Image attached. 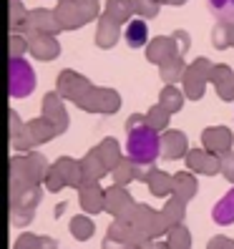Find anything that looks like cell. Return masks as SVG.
Here are the masks:
<instances>
[{
    "instance_id": "83f0119b",
    "label": "cell",
    "mask_w": 234,
    "mask_h": 249,
    "mask_svg": "<svg viewBox=\"0 0 234 249\" xmlns=\"http://www.w3.org/2000/svg\"><path fill=\"white\" fill-rule=\"evenodd\" d=\"M197 177H194V171H179V174H174V196H179L184 201H192L197 196Z\"/></svg>"
},
{
    "instance_id": "ee69618b",
    "label": "cell",
    "mask_w": 234,
    "mask_h": 249,
    "mask_svg": "<svg viewBox=\"0 0 234 249\" xmlns=\"http://www.w3.org/2000/svg\"><path fill=\"white\" fill-rule=\"evenodd\" d=\"M36 212L33 209H10V224L13 227H28L33 222Z\"/></svg>"
},
{
    "instance_id": "4fadbf2b",
    "label": "cell",
    "mask_w": 234,
    "mask_h": 249,
    "mask_svg": "<svg viewBox=\"0 0 234 249\" xmlns=\"http://www.w3.org/2000/svg\"><path fill=\"white\" fill-rule=\"evenodd\" d=\"M184 161H186L189 171L201 174V177H216V174H222V156H216L207 149H189Z\"/></svg>"
},
{
    "instance_id": "d590c367",
    "label": "cell",
    "mask_w": 234,
    "mask_h": 249,
    "mask_svg": "<svg viewBox=\"0 0 234 249\" xmlns=\"http://www.w3.org/2000/svg\"><path fill=\"white\" fill-rule=\"evenodd\" d=\"M159 104H162L169 113H179L181 106H184V93L177 86H166V89H162V93H159Z\"/></svg>"
},
{
    "instance_id": "f907efd6",
    "label": "cell",
    "mask_w": 234,
    "mask_h": 249,
    "mask_svg": "<svg viewBox=\"0 0 234 249\" xmlns=\"http://www.w3.org/2000/svg\"><path fill=\"white\" fill-rule=\"evenodd\" d=\"M227 33H229V48H234V23H227Z\"/></svg>"
},
{
    "instance_id": "7a4b0ae2",
    "label": "cell",
    "mask_w": 234,
    "mask_h": 249,
    "mask_svg": "<svg viewBox=\"0 0 234 249\" xmlns=\"http://www.w3.org/2000/svg\"><path fill=\"white\" fill-rule=\"evenodd\" d=\"M126 156L139 166H151L162 156V136L149 124L126 131Z\"/></svg>"
},
{
    "instance_id": "5b68a950",
    "label": "cell",
    "mask_w": 234,
    "mask_h": 249,
    "mask_svg": "<svg viewBox=\"0 0 234 249\" xmlns=\"http://www.w3.org/2000/svg\"><path fill=\"white\" fill-rule=\"evenodd\" d=\"M55 136H58L55 126L46 119V116H38V119L25 121V126H23V131H20V136H18L16 141H10V146H13L16 151L25 154V151L36 149V146H40V143H48V141L55 139Z\"/></svg>"
},
{
    "instance_id": "60d3db41",
    "label": "cell",
    "mask_w": 234,
    "mask_h": 249,
    "mask_svg": "<svg viewBox=\"0 0 234 249\" xmlns=\"http://www.w3.org/2000/svg\"><path fill=\"white\" fill-rule=\"evenodd\" d=\"M25 16H28V10L23 8L20 0H10V18H8L10 31H20V25H23Z\"/></svg>"
},
{
    "instance_id": "484cf974",
    "label": "cell",
    "mask_w": 234,
    "mask_h": 249,
    "mask_svg": "<svg viewBox=\"0 0 234 249\" xmlns=\"http://www.w3.org/2000/svg\"><path fill=\"white\" fill-rule=\"evenodd\" d=\"M111 179H113V184L126 186V184L136 181V179H139V181H144V179H146V171H144V166L134 164V161H131L128 156H124L121 164L111 171Z\"/></svg>"
},
{
    "instance_id": "8fae6325",
    "label": "cell",
    "mask_w": 234,
    "mask_h": 249,
    "mask_svg": "<svg viewBox=\"0 0 234 249\" xmlns=\"http://www.w3.org/2000/svg\"><path fill=\"white\" fill-rule=\"evenodd\" d=\"M63 28L55 18V10H48V8H33L28 10V16L20 25V33L25 36H33V33H46V36H58Z\"/></svg>"
},
{
    "instance_id": "2e32d148",
    "label": "cell",
    "mask_w": 234,
    "mask_h": 249,
    "mask_svg": "<svg viewBox=\"0 0 234 249\" xmlns=\"http://www.w3.org/2000/svg\"><path fill=\"white\" fill-rule=\"evenodd\" d=\"M28 53H31L36 61L51 63L61 55V43L55 36H46V33H33L28 36Z\"/></svg>"
},
{
    "instance_id": "9a60e30c",
    "label": "cell",
    "mask_w": 234,
    "mask_h": 249,
    "mask_svg": "<svg viewBox=\"0 0 234 249\" xmlns=\"http://www.w3.org/2000/svg\"><path fill=\"white\" fill-rule=\"evenodd\" d=\"M234 136L227 126H207L201 131V149H207L216 156H224L232 151Z\"/></svg>"
},
{
    "instance_id": "7c38bea8",
    "label": "cell",
    "mask_w": 234,
    "mask_h": 249,
    "mask_svg": "<svg viewBox=\"0 0 234 249\" xmlns=\"http://www.w3.org/2000/svg\"><path fill=\"white\" fill-rule=\"evenodd\" d=\"M78 108L89 111V113H116L121 108V96L113 89H98V86H93L89 96L78 104Z\"/></svg>"
},
{
    "instance_id": "7dc6e473",
    "label": "cell",
    "mask_w": 234,
    "mask_h": 249,
    "mask_svg": "<svg viewBox=\"0 0 234 249\" xmlns=\"http://www.w3.org/2000/svg\"><path fill=\"white\" fill-rule=\"evenodd\" d=\"M207 249H234V239H229V237H212L209 239V244H207Z\"/></svg>"
},
{
    "instance_id": "44dd1931",
    "label": "cell",
    "mask_w": 234,
    "mask_h": 249,
    "mask_svg": "<svg viewBox=\"0 0 234 249\" xmlns=\"http://www.w3.org/2000/svg\"><path fill=\"white\" fill-rule=\"evenodd\" d=\"M119 38H121V25L113 23L106 13H101V18L96 20V46L108 51L119 43Z\"/></svg>"
},
{
    "instance_id": "816d5d0a",
    "label": "cell",
    "mask_w": 234,
    "mask_h": 249,
    "mask_svg": "<svg viewBox=\"0 0 234 249\" xmlns=\"http://www.w3.org/2000/svg\"><path fill=\"white\" fill-rule=\"evenodd\" d=\"M159 3H162V5H184L186 0H159Z\"/></svg>"
},
{
    "instance_id": "cb8c5ba5",
    "label": "cell",
    "mask_w": 234,
    "mask_h": 249,
    "mask_svg": "<svg viewBox=\"0 0 234 249\" xmlns=\"http://www.w3.org/2000/svg\"><path fill=\"white\" fill-rule=\"evenodd\" d=\"M91 151L101 159V164L106 166L108 174L124 161V156H121V146H119V141H116V139H104L98 146H93Z\"/></svg>"
},
{
    "instance_id": "9c48e42d",
    "label": "cell",
    "mask_w": 234,
    "mask_h": 249,
    "mask_svg": "<svg viewBox=\"0 0 234 249\" xmlns=\"http://www.w3.org/2000/svg\"><path fill=\"white\" fill-rule=\"evenodd\" d=\"M212 71H214V63L209 58H197V61L189 63L186 73H184V96L192 98V101H199L207 91V83H212Z\"/></svg>"
},
{
    "instance_id": "ffe728a7",
    "label": "cell",
    "mask_w": 234,
    "mask_h": 249,
    "mask_svg": "<svg viewBox=\"0 0 234 249\" xmlns=\"http://www.w3.org/2000/svg\"><path fill=\"white\" fill-rule=\"evenodd\" d=\"M78 204L86 214H101L106 212V189L101 184H86L78 189Z\"/></svg>"
},
{
    "instance_id": "e575fe53",
    "label": "cell",
    "mask_w": 234,
    "mask_h": 249,
    "mask_svg": "<svg viewBox=\"0 0 234 249\" xmlns=\"http://www.w3.org/2000/svg\"><path fill=\"white\" fill-rule=\"evenodd\" d=\"M164 242L169 244V249H192V231H189L184 224H177V227L169 229Z\"/></svg>"
},
{
    "instance_id": "c3c4849f",
    "label": "cell",
    "mask_w": 234,
    "mask_h": 249,
    "mask_svg": "<svg viewBox=\"0 0 234 249\" xmlns=\"http://www.w3.org/2000/svg\"><path fill=\"white\" fill-rule=\"evenodd\" d=\"M174 36V40H177V46H179V51H181V55L189 51V46H192V38H189V33L186 31H174L171 33Z\"/></svg>"
},
{
    "instance_id": "ab89813d",
    "label": "cell",
    "mask_w": 234,
    "mask_h": 249,
    "mask_svg": "<svg viewBox=\"0 0 234 249\" xmlns=\"http://www.w3.org/2000/svg\"><path fill=\"white\" fill-rule=\"evenodd\" d=\"M134 5H136V16H141L144 20L156 18L159 16V8H162L159 0H134Z\"/></svg>"
},
{
    "instance_id": "ba28073f",
    "label": "cell",
    "mask_w": 234,
    "mask_h": 249,
    "mask_svg": "<svg viewBox=\"0 0 234 249\" xmlns=\"http://www.w3.org/2000/svg\"><path fill=\"white\" fill-rule=\"evenodd\" d=\"M36 89V73L33 66L23 58H10L8 61V96L10 98H25Z\"/></svg>"
},
{
    "instance_id": "30bf717a",
    "label": "cell",
    "mask_w": 234,
    "mask_h": 249,
    "mask_svg": "<svg viewBox=\"0 0 234 249\" xmlns=\"http://www.w3.org/2000/svg\"><path fill=\"white\" fill-rule=\"evenodd\" d=\"M91 89H93V83L86 76H81V73L71 71V68L61 71V73H58V78H55V93L61 96L63 101H71V104H76V106L81 104L86 96H89Z\"/></svg>"
},
{
    "instance_id": "bcb514c9",
    "label": "cell",
    "mask_w": 234,
    "mask_h": 249,
    "mask_svg": "<svg viewBox=\"0 0 234 249\" xmlns=\"http://www.w3.org/2000/svg\"><path fill=\"white\" fill-rule=\"evenodd\" d=\"M8 116H10V141H16L18 136H20V131H23V126L25 124H20V119H18V113L16 111H8Z\"/></svg>"
},
{
    "instance_id": "277c9868",
    "label": "cell",
    "mask_w": 234,
    "mask_h": 249,
    "mask_svg": "<svg viewBox=\"0 0 234 249\" xmlns=\"http://www.w3.org/2000/svg\"><path fill=\"white\" fill-rule=\"evenodd\" d=\"M156 239L146 237L141 229H136L134 224L124 222V219H113L111 227L106 229V239H104V249H151Z\"/></svg>"
},
{
    "instance_id": "ac0fdd59",
    "label": "cell",
    "mask_w": 234,
    "mask_h": 249,
    "mask_svg": "<svg viewBox=\"0 0 234 249\" xmlns=\"http://www.w3.org/2000/svg\"><path fill=\"white\" fill-rule=\"evenodd\" d=\"M189 154V141L186 134L179 128H166L162 134V159L166 161H177Z\"/></svg>"
},
{
    "instance_id": "7bdbcfd3",
    "label": "cell",
    "mask_w": 234,
    "mask_h": 249,
    "mask_svg": "<svg viewBox=\"0 0 234 249\" xmlns=\"http://www.w3.org/2000/svg\"><path fill=\"white\" fill-rule=\"evenodd\" d=\"M40 242H43V234H31V231H25V234H20V237L16 239L13 249H40Z\"/></svg>"
},
{
    "instance_id": "8992f818",
    "label": "cell",
    "mask_w": 234,
    "mask_h": 249,
    "mask_svg": "<svg viewBox=\"0 0 234 249\" xmlns=\"http://www.w3.org/2000/svg\"><path fill=\"white\" fill-rule=\"evenodd\" d=\"M126 222H128V224H134L136 229H141L146 237H151V239L166 237L169 229H171V224H169V219L164 216V212L151 209L149 204H136L134 212L128 214Z\"/></svg>"
},
{
    "instance_id": "52a82bcc",
    "label": "cell",
    "mask_w": 234,
    "mask_h": 249,
    "mask_svg": "<svg viewBox=\"0 0 234 249\" xmlns=\"http://www.w3.org/2000/svg\"><path fill=\"white\" fill-rule=\"evenodd\" d=\"M66 186L81 189V164L71 156H61L55 164H51L48 179H46V189L53 194L66 189Z\"/></svg>"
},
{
    "instance_id": "3957f363",
    "label": "cell",
    "mask_w": 234,
    "mask_h": 249,
    "mask_svg": "<svg viewBox=\"0 0 234 249\" xmlns=\"http://www.w3.org/2000/svg\"><path fill=\"white\" fill-rule=\"evenodd\" d=\"M55 18L63 31H76V28L89 25L91 20L101 18L98 0H63L55 5Z\"/></svg>"
},
{
    "instance_id": "d4e9b609",
    "label": "cell",
    "mask_w": 234,
    "mask_h": 249,
    "mask_svg": "<svg viewBox=\"0 0 234 249\" xmlns=\"http://www.w3.org/2000/svg\"><path fill=\"white\" fill-rule=\"evenodd\" d=\"M78 164H81V186H86V184H98V181L108 174L106 166L101 164V159H98L93 151L86 154Z\"/></svg>"
},
{
    "instance_id": "8d00e7d4",
    "label": "cell",
    "mask_w": 234,
    "mask_h": 249,
    "mask_svg": "<svg viewBox=\"0 0 234 249\" xmlns=\"http://www.w3.org/2000/svg\"><path fill=\"white\" fill-rule=\"evenodd\" d=\"M207 8L216 23H234V0H207Z\"/></svg>"
},
{
    "instance_id": "f35d334b",
    "label": "cell",
    "mask_w": 234,
    "mask_h": 249,
    "mask_svg": "<svg viewBox=\"0 0 234 249\" xmlns=\"http://www.w3.org/2000/svg\"><path fill=\"white\" fill-rule=\"evenodd\" d=\"M25 51H28V36L20 33V31H10V38H8V53H10V58H20Z\"/></svg>"
},
{
    "instance_id": "4dcf8cb0",
    "label": "cell",
    "mask_w": 234,
    "mask_h": 249,
    "mask_svg": "<svg viewBox=\"0 0 234 249\" xmlns=\"http://www.w3.org/2000/svg\"><path fill=\"white\" fill-rule=\"evenodd\" d=\"M186 68L189 66L184 63V55H177V58H171V61H166L164 66H159V76H162V81L166 86H174V83L184 81Z\"/></svg>"
},
{
    "instance_id": "b9f144b4",
    "label": "cell",
    "mask_w": 234,
    "mask_h": 249,
    "mask_svg": "<svg viewBox=\"0 0 234 249\" xmlns=\"http://www.w3.org/2000/svg\"><path fill=\"white\" fill-rule=\"evenodd\" d=\"M212 46L216 51H224L229 48V33H227V23H216L212 28Z\"/></svg>"
},
{
    "instance_id": "4316f807",
    "label": "cell",
    "mask_w": 234,
    "mask_h": 249,
    "mask_svg": "<svg viewBox=\"0 0 234 249\" xmlns=\"http://www.w3.org/2000/svg\"><path fill=\"white\" fill-rule=\"evenodd\" d=\"M104 13L119 25H128L136 16V5L134 0H106V8Z\"/></svg>"
},
{
    "instance_id": "d6986e66",
    "label": "cell",
    "mask_w": 234,
    "mask_h": 249,
    "mask_svg": "<svg viewBox=\"0 0 234 249\" xmlns=\"http://www.w3.org/2000/svg\"><path fill=\"white\" fill-rule=\"evenodd\" d=\"M43 116L55 126L58 134H63L68 128V111H66V104L58 93H46L43 96Z\"/></svg>"
},
{
    "instance_id": "7402d4cb",
    "label": "cell",
    "mask_w": 234,
    "mask_h": 249,
    "mask_svg": "<svg viewBox=\"0 0 234 249\" xmlns=\"http://www.w3.org/2000/svg\"><path fill=\"white\" fill-rule=\"evenodd\" d=\"M146 186H149V192L154 196H174V174H166L162 169H154L149 166L146 169Z\"/></svg>"
},
{
    "instance_id": "836d02e7",
    "label": "cell",
    "mask_w": 234,
    "mask_h": 249,
    "mask_svg": "<svg viewBox=\"0 0 234 249\" xmlns=\"http://www.w3.org/2000/svg\"><path fill=\"white\" fill-rule=\"evenodd\" d=\"M162 212H164V216L169 219V224H171V227L184 224V216H186V201L179 199V196H169Z\"/></svg>"
},
{
    "instance_id": "f1b7e54d",
    "label": "cell",
    "mask_w": 234,
    "mask_h": 249,
    "mask_svg": "<svg viewBox=\"0 0 234 249\" xmlns=\"http://www.w3.org/2000/svg\"><path fill=\"white\" fill-rule=\"evenodd\" d=\"M124 38H126V46H128V48L149 46V25H146V20H144V18H134V20L126 25Z\"/></svg>"
},
{
    "instance_id": "d6a6232c",
    "label": "cell",
    "mask_w": 234,
    "mask_h": 249,
    "mask_svg": "<svg viewBox=\"0 0 234 249\" xmlns=\"http://www.w3.org/2000/svg\"><path fill=\"white\" fill-rule=\"evenodd\" d=\"M68 229H71V234H73V239L89 242V239L93 237V231H96V224H93V219H91V216L78 214V216H73V219H71Z\"/></svg>"
},
{
    "instance_id": "6da1fadb",
    "label": "cell",
    "mask_w": 234,
    "mask_h": 249,
    "mask_svg": "<svg viewBox=\"0 0 234 249\" xmlns=\"http://www.w3.org/2000/svg\"><path fill=\"white\" fill-rule=\"evenodd\" d=\"M48 171H51V164L38 151H25V154L13 156L10 159V194L46 184Z\"/></svg>"
},
{
    "instance_id": "f6af8a7d",
    "label": "cell",
    "mask_w": 234,
    "mask_h": 249,
    "mask_svg": "<svg viewBox=\"0 0 234 249\" xmlns=\"http://www.w3.org/2000/svg\"><path fill=\"white\" fill-rule=\"evenodd\" d=\"M222 177L234 184V151H229V154L222 156Z\"/></svg>"
},
{
    "instance_id": "f5cc1de1",
    "label": "cell",
    "mask_w": 234,
    "mask_h": 249,
    "mask_svg": "<svg viewBox=\"0 0 234 249\" xmlns=\"http://www.w3.org/2000/svg\"><path fill=\"white\" fill-rule=\"evenodd\" d=\"M151 249H169V244H166V242H162V239H156V242L151 244Z\"/></svg>"
},
{
    "instance_id": "74e56055",
    "label": "cell",
    "mask_w": 234,
    "mask_h": 249,
    "mask_svg": "<svg viewBox=\"0 0 234 249\" xmlns=\"http://www.w3.org/2000/svg\"><path fill=\"white\" fill-rule=\"evenodd\" d=\"M169 119H171V113L162 104H156V106H151L149 111H146V124H149L154 131H159V134H164V131L169 128Z\"/></svg>"
},
{
    "instance_id": "f546056e",
    "label": "cell",
    "mask_w": 234,
    "mask_h": 249,
    "mask_svg": "<svg viewBox=\"0 0 234 249\" xmlns=\"http://www.w3.org/2000/svg\"><path fill=\"white\" fill-rule=\"evenodd\" d=\"M212 219L216 224H222V227H229L234 224V186L229 189V192L219 199L214 204V209H212Z\"/></svg>"
},
{
    "instance_id": "5bb4252c",
    "label": "cell",
    "mask_w": 234,
    "mask_h": 249,
    "mask_svg": "<svg viewBox=\"0 0 234 249\" xmlns=\"http://www.w3.org/2000/svg\"><path fill=\"white\" fill-rule=\"evenodd\" d=\"M136 207V201L134 196H131L126 192V186H119V184H113L106 189V212L113 216V219H128V214L134 212Z\"/></svg>"
},
{
    "instance_id": "e0dca14e",
    "label": "cell",
    "mask_w": 234,
    "mask_h": 249,
    "mask_svg": "<svg viewBox=\"0 0 234 249\" xmlns=\"http://www.w3.org/2000/svg\"><path fill=\"white\" fill-rule=\"evenodd\" d=\"M181 55L177 40H174V36H159V38H151L149 46H146V61L149 63H156V66H164L166 61H171V58Z\"/></svg>"
},
{
    "instance_id": "603a6c76",
    "label": "cell",
    "mask_w": 234,
    "mask_h": 249,
    "mask_svg": "<svg viewBox=\"0 0 234 249\" xmlns=\"http://www.w3.org/2000/svg\"><path fill=\"white\" fill-rule=\"evenodd\" d=\"M212 86L222 101H234V71L227 63H219L212 71Z\"/></svg>"
},
{
    "instance_id": "681fc988",
    "label": "cell",
    "mask_w": 234,
    "mask_h": 249,
    "mask_svg": "<svg viewBox=\"0 0 234 249\" xmlns=\"http://www.w3.org/2000/svg\"><path fill=\"white\" fill-rule=\"evenodd\" d=\"M144 124H146V113L144 116L141 113H134V116H128V119H126V131H134V128H139Z\"/></svg>"
},
{
    "instance_id": "1f68e13d",
    "label": "cell",
    "mask_w": 234,
    "mask_h": 249,
    "mask_svg": "<svg viewBox=\"0 0 234 249\" xmlns=\"http://www.w3.org/2000/svg\"><path fill=\"white\" fill-rule=\"evenodd\" d=\"M43 199V189L40 186H31V189H23L18 194H10V209H33L40 204Z\"/></svg>"
}]
</instances>
